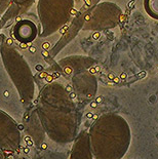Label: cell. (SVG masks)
Listing matches in <instances>:
<instances>
[{
  "label": "cell",
  "mask_w": 158,
  "mask_h": 159,
  "mask_svg": "<svg viewBox=\"0 0 158 159\" xmlns=\"http://www.w3.org/2000/svg\"><path fill=\"white\" fill-rule=\"evenodd\" d=\"M59 100L40 107V123L50 140L58 144H67L76 138V118L64 99Z\"/></svg>",
  "instance_id": "1"
},
{
  "label": "cell",
  "mask_w": 158,
  "mask_h": 159,
  "mask_svg": "<svg viewBox=\"0 0 158 159\" xmlns=\"http://www.w3.org/2000/svg\"><path fill=\"white\" fill-rule=\"evenodd\" d=\"M118 124L105 119L93 127L89 142L97 159H117L123 154L126 134Z\"/></svg>",
  "instance_id": "2"
},
{
  "label": "cell",
  "mask_w": 158,
  "mask_h": 159,
  "mask_svg": "<svg viewBox=\"0 0 158 159\" xmlns=\"http://www.w3.org/2000/svg\"><path fill=\"white\" fill-rule=\"evenodd\" d=\"M22 134L19 125L7 114L0 111V150L16 153L21 149Z\"/></svg>",
  "instance_id": "3"
},
{
  "label": "cell",
  "mask_w": 158,
  "mask_h": 159,
  "mask_svg": "<svg viewBox=\"0 0 158 159\" xmlns=\"http://www.w3.org/2000/svg\"><path fill=\"white\" fill-rule=\"evenodd\" d=\"M69 159H92L89 136L86 133H82L74 141Z\"/></svg>",
  "instance_id": "4"
},
{
  "label": "cell",
  "mask_w": 158,
  "mask_h": 159,
  "mask_svg": "<svg viewBox=\"0 0 158 159\" xmlns=\"http://www.w3.org/2000/svg\"><path fill=\"white\" fill-rule=\"evenodd\" d=\"M0 159H7L5 155V152H3L2 150H0Z\"/></svg>",
  "instance_id": "5"
},
{
  "label": "cell",
  "mask_w": 158,
  "mask_h": 159,
  "mask_svg": "<svg viewBox=\"0 0 158 159\" xmlns=\"http://www.w3.org/2000/svg\"><path fill=\"white\" fill-rule=\"evenodd\" d=\"M100 37V33H95V35H93V38L95 39H97Z\"/></svg>",
  "instance_id": "6"
},
{
  "label": "cell",
  "mask_w": 158,
  "mask_h": 159,
  "mask_svg": "<svg viewBox=\"0 0 158 159\" xmlns=\"http://www.w3.org/2000/svg\"><path fill=\"white\" fill-rule=\"evenodd\" d=\"M30 52H35L36 48H35V47H31V48H30Z\"/></svg>",
  "instance_id": "7"
},
{
  "label": "cell",
  "mask_w": 158,
  "mask_h": 159,
  "mask_svg": "<svg viewBox=\"0 0 158 159\" xmlns=\"http://www.w3.org/2000/svg\"><path fill=\"white\" fill-rule=\"evenodd\" d=\"M125 77H126V74L125 73H122L121 74V78H125Z\"/></svg>",
  "instance_id": "8"
},
{
  "label": "cell",
  "mask_w": 158,
  "mask_h": 159,
  "mask_svg": "<svg viewBox=\"0 0 158 159\" xmlns=\"http://www.w3.org/2000/svg\"><path fill=\"white\" fill-rule=\"evenodd\" d=\"M7 43H8V44H11V43H12V40H11V39H7Z\"/></svg>",
  "instance_id": "9"
},
{
  "label": "cell",
  "mask_w": 158,
  "mask_h": 159,
  "mask_svg": "<svg viewBox=\"0 0 158 159\" xmlns=\"http://www.w3.org/2000/svg\"><path fill=\"white\" fill-rule=\"evenodd\" d=\"M48 46H49V44H48V43H45V44L43 45V47H45V48H47Z\"/></svg>",
  "instance_id": "10"
},
{
  "label": "cell",
  "mask_w": 158,
  "mask_h": 159,
  "mask_svg": "<svg viewBox=\"0 0 158 159\" xmlns=\"http://www.w3.org/2000/svg\"><path fill=\"white\" fill-rule=\"evenodd\" d=\"M109 78H114V74H110V75H109Z\"/></svg>",
  "instance_id": "11"
},
{
  "label": "cell",
  "mask_w": 158,
  "mask_h": 159,
  "mask_svg": "<svg viewBox=\"0 0 158 159\" xmlns=\"http://www.w3.org/2000/svg\"><path fill=\"white\" fill-rule=\"evenodd\" d=\"M45 76H46V74H45V73H42L41 75H40V77H45Z\"/></svg>",
  "instance_id": "12"
},
{
  "label": "cell",
  "mask_w": 158,
  "mask_h": 159,
  "mask_svg": "<svg viewBox=\"0 0 158 159\" xmlns=\"http://www.w3.org/2000/svg\"><path fill=\"white\" fill-rule=\"evenodd\" d=\"M37 70H41V66H40V65L37 66Z\"/></svg>",
  "instance_id": "13"
},
{
  "label": "cell",
  "mask_w": 158,
  "mask_h": 159,
  "mask_svg": "<svg viewBox=\"0 0 158 159\" xmlns=\"http://www.w3.org/2000/svg\"><path fill=\"white\" fill-rule=\"evenodd\" d=\"M21 46H22V47H26V46H27V44H25V43H22Z\"/></svg>",
  "instance_id": "14"
},
{
  "label": "cell",
  "mask_w": 158,
  "mask_h": 159,
  "mask_svg": "<svg viewBox=\"0 0 158 159\" xmlns=\"http://www.w3.org/2000/svg\"><path fill=\"white\" fill-rule=\"evenodd\" d=\"M16 159H28V158H25V157H19V158H16Z\"/></svg>",
  "instance_id": "15"
}]
</instances>
